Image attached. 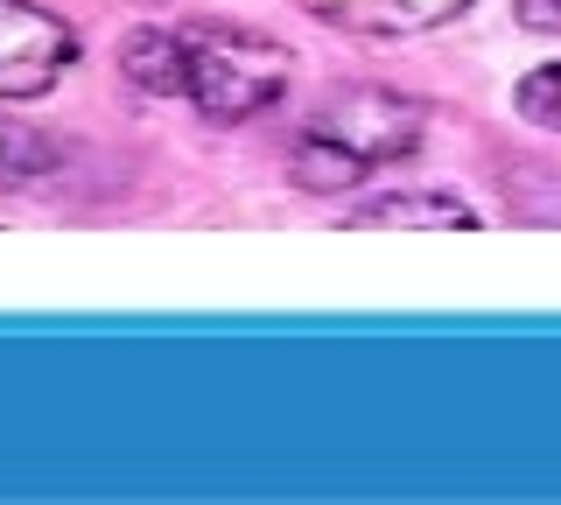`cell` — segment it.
I'll return each instance as SVG.
<instances>
[{
  "label": "cell",
  "mask_w": 561,
  "mask_h": 505,
  "mask_svg": "<svg viewBox=\"0 0 561 505\" xmlns=\"http://www.w3.org/2000/svg\"><path fill=\"white\" fill-rule=\"evenodd\" d=\"M43 169H57V148H49V134H35V127H8V119H0V183L43 176Z\"/></svg>",
  "instance_id": "obj_7"
},
{
  "label": "cell",
  "mask_w": 561,
  "mask_h": 505,
  "mask_svg": "<svg viewBox=\"0 0 561 505\" xmlns=\"http://www.w3.org/2000/svg\"><path fill=\"white\" fill-rule=\"evenodd\" d=\"M351 225H435V232H456V225H478L463 197H379L365 204V211H351Z\"/></svg>",
  "instance_id": "obj_6"
},
{
  "label": "cell",
  "mask_w": 561,
  "mask_h": 505,
  "mask_svg": "<svg viewBox=\"0 0 561 505\" xmlns=\"http://www.w3.org/2000/svg\"><path fill=\"white\" fill-rule=\"evenodd\" d=\"M513 106H519V119H534L540 134H554V141H561V64H540V71H526L519 92H513Z\"/></svg>",
  "instance_id": "obj_8"
},
{
  "label": "cell",
  "mask_w": 561,
  "mask_h": 505,
  "mask_svg": "<svg viewBox=\"0 0 561 505\" xmlns=\"http://www.w3.org/2000/svg\"><path fill=\"white\" fill-rule=\"evenodd\" d=\"M519 22L540 36H561V0H519Z\"/></svg>",
  "instance_id": "obj_9"
},
{
  "label": "cell",
  "mask_w": 561,
  "mask_h": 505,
  "mask_svg": "<svg viewBox=\"0 0 561 505\" xmlns=\"http://www.w3.org/2000/svg\"><path fill=\"white\" fill-rule=\"evenodd\" d=\"M175 49H183V99L210 127H239V119L267 113L295 78V57L274 36L232 28V22L175 28Z\"/></svg>",
  "instance_id": "obj_2"
},
{
  "label": "cell",
  "mask_w": 561,
  "mask_h": 505,
  "mask_svg": "<svg viewBox=\"0 0 561 505\" xmlns=\"http://www.w3.org/2000/svg\"><path fill=\"white\" fill-rule=\"evenodd\" d=\"M70 64L78 36L35 0H0V99H43Z\"/></svg>",
  "instance_id": "obj_3"
},
{
  "label": "cell",
  "mask_w": 561,
  "mask_h": 505,
  "mask_svg": "<svg viewBox=\"0 0 561 505\" xmlns=\"http://www.w3.org/2000/svg\"><path fill=\"white\" fill-rule=\"evenodd\" d=\"M316 22L344 28V36H365V43H400V36H428V28L470 14L478 0H302Z\"/></svg>",
  "instance_id": "obj_4"
},
{
  "label": "cell",
  "mask_w": 561,
  "mask_h": 505,
  "mask_svg": "<svg viewBox=\"0 0 561 505\" xmlns=\"http://www.w3.org/2000/svg\"><path fill=\"white\" fill-rule=\"evenodd\" d=\"M119 71L148 99H183V49H175V28H134V36L119 43Z\"/></svg>",
  "instance_id": "obj_5"
},
{
  "label": "cell",
  "mask_w": 561,
  "mask_h": 505,
  "mask_svg": "<svg viewBox=\"0 0 561 505\" xmlns=\"http://www.w3.org/2000/svg\"><path fill=\"white\" fill-rule=\"evenodd\" d=\"M421 134H428V106H421V99L393 92V84H337V92L302 119L295 183L316 190V197L358 190L373 169L414 154Z\"/></svg>",
  "instance_id": "obj_1"
}]
</instances>
